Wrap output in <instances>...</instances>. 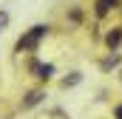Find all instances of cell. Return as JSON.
I'll return each instance as SVG.
<instances>
[{"mask_svg":"<svg viewBox=\"0 0 122 119\" xmlns=\"http://www.w3.org/2000/svg\"><path fill=\"white\" fill-rule=\"evenodd\" d=\"M46 34H48V26H31L29 34H23V37H20V43H17V51H34Z\"/></svg>","mask_w":122,"mask_h":119,"instance_id":"6da1fadb","label":"cell"},{"mask_svg":"<svg viewBox=\"0 0 122 119\" xmlns=\"http://www.w3.org/2000/svg\"><path fill=\"white\" fill-rule=\"evenodd\" d=\"M31 71H34L37 77H43V79H48V77L54 74V65H51V62H46V65H43V62H31Z\"/></svg>","mask_w":122,"mask_h":119,"instance_id":"7a4b0ae2","label":"cell"},{"mask_svg":"<svg viewBox=\"0 0 122 119\" xmlns=\"http://www.w3.org/2000/svg\"><path fill=\"white\" fill-rule=\"evenodd\" d=\"M43 99H46V94H43V91H31L29 96L23 99V108H34V105H37V102H43Z\"/></svg>","mask_w":122,"mask_h":119,"instance_id":"3957f363","label":"cell"},{"mask_svg":"<svg viewBox=\"0 0 122 119\" xmlns=\"http://www.w3.org/2000/svg\"><path fill=\"white\" fill-rule=\"evenodd\" d=\"M80 82H82V74H80V71H71V74L62 79V88H74V85H80Z\"/></svg>","mask_w":122,"mask_h":119,"instance_id":"277c9868","label":"cell"},{"mask_svg":"<svg viewBox=\"0 0 122 119\" xmlns=\"http://www.w3.org/2000/svg\"><path fill=\"white\" fill-rule=\"evenodd\" d=\"M119 6V0H99L97 3V14H108L111 9H117Z\"/></svg>","mask_w":122,"mask_h":119,"instance_id":"5b68a950","label":"cell"},{"mask_svg":"<svg viewBox=\"0 0 122 119\" xmlns=\"http://www.w3.org/2000/svg\"><path fill=\"white\" fill-rule=\"evenodd\" d=\"M105 43H108V48H117V45L122 43V31H119V29H117V31H111V34L105 37Z\"/></svg>","mask_w":122,"mask_h":119,"instance_id":"8992f818","label":"cell"},{"mask_svg":"<svg viewBox=\"0 0 122 119\" xmlns=\"http://www.w3.org/2000/svg\"><path fill=\"white\" fill-rule=\"evenodd\" d=\"M9 26V11H0V31Z\"/></svg>","mask_w":122,"mask_h":119,"instance_id":"52a82bcc","label":"cell"},{"mask_svg":"<svg viewBox=\"0 0 122 119\" xmlns=\"http://www.w3.org/2000/svg\"><path fill=\"white\" fill-rule=\"evenodd\" d=\"M117 119H122V105H117Z\"/></svg>","mask_w":122,"mask_h":119,"instance_id":"ba28073f","label":"cell"}]
</instances>
